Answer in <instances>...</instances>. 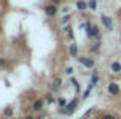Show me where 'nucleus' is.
Masks as SVG:
<instances>
[{
  "instance_id": "18",
  "label": "nucleus",
  "mask_w": 121,
  "mask_h": 119,
  "mask_svg": "<svg viewBox=\"0 0 121 119\" xmlns=\"http://www.w3.org/2000/svg\"><path fill=\"white\" fill-rule=\"evenodd\" d=\"M13 113H14L13 107H8V108L3 110V116H5V118H11V116H13Z\"/></svg>"
},
{
  "instance_id": "1",
  "label": "nucleus",
  "mask_w": 121,
  "mask_h": 119,
  "mask_svg": "<svg viewBox=\"0 0 121 119\" xmlns=\"http://www.w3.org/2000/svg\"><path fill=\"white\" fill-rule=\"evenodd\" d=\"M81 28L86 29V34H87L89 39H98V40H99L101 34H99V28H98L96 25H92L89 20H87V22H84V23L81 25Z\"/></svg>"
},
{
  "instance_id": "26",
  "label": "nucleus",
  "mask_w": 121,
  "mask_h": 119,
  "mask_svg": "<svg viewBox=\"0 0 121 119\" xmlns=\"http://www.w3.org/2000/svg\"><path fill=\"white\" fill-rule=\"evenodd\" d=\"M23 119H36V118L33 115H25V116H23Z\"/></svg>"
},
{
  "instance_id": "17",
  "label": "nucleus",
  "mask_w": 121,
  "mask_h": 119,
  "mask_svg": "<svg viewBox=\"0 0 121 119\" xmlns=\"http://www.w3.org/2000/svg\"><path fill=\"white\" fill-rule=\"evenodd\" d=\"M92 90H93V85L92 84H89V87H87V90L84 91V94H82V99H87L90 96V93H92Z\"/></svg>"
},
{
  "instance_id": "5",
  "label": "nucleus",
  "mask_w": 121,
  "mask_h": 119,
  "mask_svg": "<svg viewBox=\"0 0 121 119\" xmlns=\"http://www.w3.org/2000/svg\"><path fill=\"white\" fill-rule=\"evenodd\" d=\"M120 85L117 84V82H110V84L107 85V93H109V94L110 96H118L120 94Z\"/></svg>"
},
{
  "instance_id": "11",
  "label": "nucleus",
  "mask_w": 121,
  "mask_h": 119,
  "mask_svg": "<svg viewBox=\"0 0 121 119\" xmlns=\"http://www.w3.org/2000/svg\"><path fill=\"white\" fill-rule=\"evenodd\" d=\"M110 71H112L113 74L121 73V63L118 62V60H115V62H112V63H110Z\"/></svg>"
},
{
  "instance_id": "21",
  "label": "nucleus",
  "mask_w": 121,
  "mask_h": 119,
  "mask_svg": "<svg viewBox=\"0 0 121 119\" xmlns=\"http://www.w3.org/2000/svg\"><path fill=\"white\" fill-rule=\"evenodd\" d=\"M67 104H68V102L65 101L64 98H59V99H57V105H59V107H65Z\"/></svg>"
},
{
  "instance_id": "28",
  "label": "nucleus",
  "mask_w": 121,
  "mask_h": 119,
  "mask_svg": "<svg viewBox=\"0 0 121 119\" xmlns=\"http://www.w3.org/2000/svg\"><path fill=\"white\" fill-rule=\"evenodd\" d=\"M36 119H43V118H36Z\"/></svg>"
},
{
  "instance_id": "12",
  "label": "nucleus",
  "mask_w": 121,
  "mask_h": 119,
  "mask_svg": "<svg viewBox=\"0 0 121 119\" xmlns=\"http://www.w3.org/2000/svg\"><path fill=\"white\" fill-rule=\"evenodd\" d=\"M98 82H99V74H98V70H93L92 79H90V84L95 87V85H98Z\"/></svg>"
},
{
  "instance_id": "27",
  "label": "nucleus",
  "mask_w": 121,
  "mask_h": 119,
  "mask_svg": "<svg viewBox=\"0 0 121 119\" xmlns=\"http://www.w3.org/2000/svg\"><path fill=\"white\" fill-rule=\"evenodd\" d=\"M51 3H54V5H59V3H60V0H53Z\"/></svg>"
},
{
  "instance_id": "20",
  "label": "nucleus",
  "mask_w": 121,
  "mask_h": 119,
  "mask_svg": "<svg viewBox=\"0 0 121 119\" xmlns=\"http://www.w3.org/2000/svg\"><path fill=\"white\" fill-rule=\"evenodd\" d=\"M96 6H98V2L96 0H90L89 2V9L90 11H96Z\"/></svg>"
},
{
  "instance_id": "24",
  "label": "nucleus",
  "mask_w": 121,
  "mask_h": 119,
  "mask_svg": "<svg viewBox=\"0 0 121 119\" xmlns=\"http://www.w3.org/2000/svg\"><path fill=\"white\" fill-rule=\"evenodd\" d=\"M101 119H117V118H115L113 115H109V113H107V115H103V118H101Z\"/></svg>"
},
{
  "instance_id": "16",
  "label": "nucleus",
  "mask_w": 121,
  "mask_h": 119,
  "mask_svg": "<svg viewBox=\"0 0 121 119\" xmlns=\"http://www.w3.org/2000/svg\"><path fill=\"white\" fill-rule=\"evenodd\" d=\"M9 67V60L6 57H0V68H8Z\"/></svg>"
},
{
  "instance_id": "22",
  "label": "nucleus",
  "mask_w": 121,
  "mask_h": 119,
  "mask_svg": "<svg viewBox=\"0 0 121 119\" xmlns=\"http://www.w3.org/2000/svg\"><path fill=\"white\" fill-rule=\"evenodd\" d=\"M99 48H101V43H99V42H96L95 45L92 46V51H93V53H98V51H99Z\"/></svg>"
},
{
  "instance_id": "14",
  "label": "nucleus",
  "mask_w": 121,
  "mask_h": 119,
  "mask_svg": "<svg viewBox=\"0 0 121 119\" xmlns=\"http://www.w3.org/2000/svg\"><path fill=\"white\" fill-rule=\"evenodd\" d=\"M64 33H67L68 39H73V36H75V34H73V28H71L70 25H65V26H64Z\"/></svg>"
},
{
  "instance_id": "9",
  "label": "nucleus",
  "mask_w": 121,
  "mask_h": 119,
  "mask_svg": "<svg viewBox=\"0 0 121 119\" xmlns=\"http://www.w3.org/2000/svg\"><path fill=\"white\" fill-rule=\"evenodd\" d=\"M60 87H62V79H60V77H56V79L53 81V84H51V90H53V93L59 91Z\"/></svg>"
},
{
  "instance_id": "4",
  "label": "nucleus",
  "mask_w": 121,
  "mask_h": 119,
  "mask_svg": "<svg viewBox=\"0 0 121 119\" xmlns=\"http://www.w3.org/2000/svg\"><path fill=\"white\" fill-rule=\"evenodd\" d=\"M78 62L81 63L84 68H95V60L92 57H87V56H78Z\"/></svg>"
},
{
  "instance_id": "15",
  "label": "nucleus",
  "mask_w": 121,
  "mask_h": 119,
  "mask_svg": "<svg viewBox=\"0 0 121 119\" xmlns=\"http://www.w3.org/2000/svg\"><path fill=\"white\" fill-rule=\"evenodd\" d=\"M45 102L47 104H54V102H57V101L53 96V93H48V94H45Z\"/></svg>"
},
{
  "instance_id": "2",
  "label": "nucleus",
  "mask_w": 121,
  "mask_h": 119,
  "mask_svg": "<svg viewBox=\"0 0 121 119\" xmlns=\"http://www.w3.org/2000/svg\"><path fill=\"white\" fill-rule=\"evenodd\" d=\"M78 99H73V101H70L68 102L67 105H65V108H62V107H60L59 108V113H62V115H67V116H70V115H73V113H75V110H76V107H78Z\"/></svg>"
},
{
  "instance_id": "23",
  "label": "nucleus",
  "mask_w": 121,
  "mask_h": 119,
  "mask_svg": "<svg viewBox=\"0 0 121 119\" xmlns=\"http://www.w3.org/2000/svg\"><path fill=\"white\" fill-rule=\"evenodd\" d=\"M73 71H75V68H73V67H67V68H65V74H68V76H71Z\"/></svg>"
},
{
  "instance_id": "19",
  "label": "nucleus",
  "mask_w": 121,
  "mask_h": 119,
  "mask_svg": "<svg viewBox=\"0 0 121 119\" xmlns=\"http://www.w3.org/2000/svg\"><path fill=\"white\" fill-rule=\"evenodd\" d=\"M70 82H71V85H73V87L76 88V91L79 93V88H81V87H79V82H78V79H76V77H71V79H70Z\"/></svg>"
},
{
  "instance_id": "3",
  "label": "nucleus",
  "mask_w": 121,
  "mask_h": 119,
  "mask_svg": "<svg viewBox=\"0 0 121 119\" xmlns=\"http://www.w3.org/2000/svg\"><path fill=\"white\" fill-rule=\"evenodd\" d=\"M57 11H59V8H57V5H54V3H48V5L43 6V12H45L47 17H50V19L56 17Z\"/></svg>"
},
{
  "instance_id": "7",
  "label": "nucleus",
  "mask_w": 121,
  "mask_h": 119,
  "mask_svg": "<svg viewBox=\"0 0 121 119\" xmlns=\"http://www.w3.org/2000/svg\"><path fill=\"white\" fill-rule=\"evenodd\" d=\"M43 105H45V101L43 99H36L34 102H33V111H40V110H43Z\"/></svg>"
},
{
  "instance_id": "13",
  "label": "nucleus",
  "mask_w": 121,
  "mask_h": 119,
  "mask_svg": "<svg viewBox=\"0 0 121 119\" xmlns=\"http://www.w3.org/2000/svg\"><path fill=\"white\" fill-rule=\"evenodd\" d=\"M70 19H71V14H70V12H68V14H64L62 17H60L59 23H60V25H64V26H65V25H68V22H70Z\"/></svg>"
},
{
  "instance_id": "25",
  "label": "nucleus",
  "mask_w": 121,
  "mask_h": 119,
  "mask_svg": "<svg viewBox=\"0 0 121 119\" xmlns=\"http://www.w3.org/2000/svg\"><path fill=\"white\" fill-rule=\"evenodd\" d=\"M60 11H62L64 14H68V6H64V8H60Z\"/></svg>"
},
{
  "instance_id": "10",
  "label": "nucleus",
  "mask_w": 121,
  "mask_h": 119,
  "mask_svg": "<svg viewBox=\"0 0 121 119\" xmlns=\"http://www.w3.org/2000/svg\"><path fill=\"white\" fill-rule=\"evenodd\" d=\"M68 53H70V56H71V57L78 59V45H76L75 42L70 43V46H68Z\"/></svg>"
},
{
  "instance_id": "6",
  "label": "nucleus",
  "mask_w": 121,
  "mask_h": 119,
  "mask_svg": "<svg viewBox=\"0 0 121 119\" xmlns=\"http://www.w3.org/2000/svg\"><path fill=\"white\" fill-rule=\"evenodd\" d=\"M101 23L106 26V29H109V31H113V22H112V19L109 17V16H106V14L101 16Z\"/></svg>"
},
{
  "instance_id": "8",
  "label": "nucleus",
  "mask_w": 121,
  "mask_h": 119,
  "mask_svg": "<svg viewBox=\"0 0 121 119\" xmlns=\"http://www.w3.org/2000/svg\"><path fill=\"white\" fill-rule=\"evenodd\" d=\"M76 9L81 11V12L87 11L89 9V2H86V0H76Z\"/></svg>"
}]
</instances>
